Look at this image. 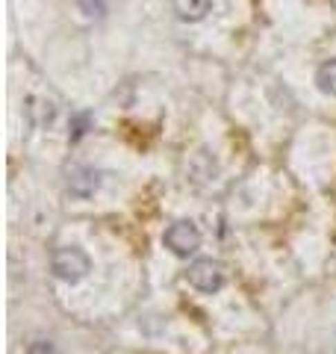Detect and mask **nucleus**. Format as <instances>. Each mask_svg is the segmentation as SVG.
<instances>
[{"mask_svg": "<svg viewBox=\"0 0 336 354\" xmlns=\"http://www.w3.org/2000/svg\"><path fill=\"white\" fill-rule=\"evenodd\" d=\"M174 3V12L180 21H189V24H198L204 21L212 9V0H171Z\"/></svg>", "mask_w": 336, "mask_h": 354, "instance_id": "nucleus-6", "label": "nucleus"}, {"mask_svg": "<svg viewBox=\"0 0 336 354\" xmlns=\"http://www.w3.org/2000/svg\"><path fill=\"white\" fill-rule=\"evenodd\" d=\"M316 86L321 88L324 95L336 97V57L319 65V71H316Z\"/></svg>", "mask_w": 336, "mask_h": 354, "instance_id": "nucleus-7", "label": "nucleus"}, {"mask_svg": "<svg viewBox=\"0 0 336 354\" xmlns=\"http://www.w3.org/2000/svg\"><path fill=\"white\" fill-rule=\"evenodd\" d=\"M189 174H192V180L198 183H209V180H216V174H218V165H216V157H212L209 151L200 148L192 162H189Z\"/></svg>", "mask_w": 336, "mask_h": 354, "instance_id": "nucleus-5", "label": "nucleus"}, {"mask_svg": "<svg viewBox=\"0 0 336 354\" xmlns=\"http://www.w3.org/2000/svg\"><path fill=\"white\" fill-rule=\"evenodd\" d=\"M162 242H165V248L177 254V257H189V254H195L200 248V230L195 221H174L171 227L162 234Z\"/></svg>", "mask_w": 336, "mask_h": 354, "instance_id": "nucleus-3", "label": "nucleus"}, {"mask_svg": "<svg viewBox=\"0 0 336 354\" xmlns=\"http://www.w3.org/2000/svg\"><path fill=\"white\" fill-rule=\"evenodd\" d=\"M24 354H56V348H53V342L39 339V342H32V346H30Z\"/></svg>", "mask_w": 336, "mask_h": 354, "instance_id": "nucleus-11", "label": "nucleus"}, {"mask_svg": "<svg viewBox=\"0 0 336 354\" xmlns=\"http://www.w3.org/2000/svg\"><path fill=\"white\" fill-rule=\"evenodd\" d=\"M88 121H92V115H88V113H77V115L71 118V142H80V139L86 136Z\"/></svg>", "mask_w": 336, "mask_h": 354, "instance_id": "nucleus-10", "label": "nucleus"}, {"mask_svg": "<svg viewBox=\"0 0 336 354\" xmlns=\"http://www.w3.org/2000/svg\"><path fill=\"white\" fill-rule=\"evenodd\" d=\"M77 6H80V12L86 18H104L109 0H77Z\"/></svg>", "mask_w": 336, "mask_h": 354, "instance_id": "nucleus-9", "label": "nucleus"}, {"mask_svg": "<svg viewBox=\"0 0 336 354\" xmlns=\"http://www.w3.org/2000/svg\"><path fill=\"white\" fill-rule=\"evenodd\" d=\"M186 281L192 283L198 292L212 295L224 286V266L218 260H212V257H200V260H195L192 266H189Z\"/></svg>", "mask_w": 336, "mask_h": 354, "instance_id": "nucleus-2", "label": "nucleus"}, {"mask_svg": "<svg viewBox=\"0 0 336 354\" xmlns=\"http://www.w3.org/2000/svg\"><path fill=\"white\" fill-rule=\"evenodd\" d=\"M27 104H30V106H27L30 115L39 113V124H50V121L56 118V106H53L50 101H36V97H30Z\"/></svg>", "mask_w": 336, "mask_h": 354, "instance_id": "nucleus-8", "label": "nucleus"}, {"mask_svg": "<svg viewBox=\"0 0 336 354\" xmlns=\"http://www.w3.org/2000/svg\"><path fill=\"white\" fill-rule=\"evenodd\" d=\"M50 269L59 281L65 283H80L88 272H92V257L77 248V245H65V248H56L53 257H50Z\"/></svg>", "mask_w": 336, "mask_h": 354, "instance_id": "nucleus-1", "label": "nucleus"}, {"mask_svg": "<svg viewBox=\"0 0 336 354\" xmlns=\"http://www.w3.org/2000/svg\"><path fill=\"white\" fill-rule=\"evenodd\" d=\"M97 171L92 169H74L68 174V192L74 198H88V195H95L97 192Z\"/></svg>", "mask_w": 336, "mask_h": 354, "instance_id": "nucleus-4", "label": "nucleus"}]
</instances>
